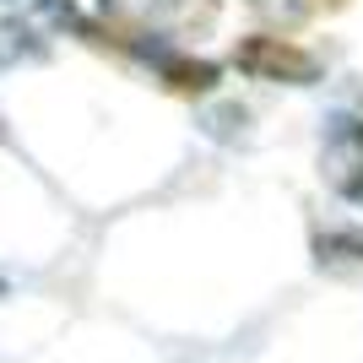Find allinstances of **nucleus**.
I'll return each instance as SVG.
<instances>
[{
    "instance_id": "f257e3e1",
    "label": "nucleus",
    "mask_w": 363,
    "mask_h": 363,
    "mask_svg": "<svg viewBox=\"0 0 363 363\" xmlns=\"http://www.w3.org/2000/svg\"><path fill=\"white\" fill-rule=\"evenodd\" d=\"M104 11L108 49L120 55H141L157 60L168 49H184L190 38L201 44V33L217 28V0H98Z\"/></svg>"
},
{
    "instance_id": "f03ea898",
    "label": "nucleus",
    "mask_w": 363,
    "mask_h": 363,
    "mask_svg": "<svg viewBox=\"0 0 363 363\" xmlns=\"http://www.w3.org/2000/svg\"><path fill=\"white\" fill-rule=\"evenodd\" d=\"M233 65L255 82H293V87H309L320 76V60L293 38H272V33H255L233 49Z\"/></svg>"
},
{
    "instance_id": "7ed1b4c3",
    "label": "nucleus",
    "mask_w": 363,
    "mask_h": 363,
    "mask_svg": "<svg viewBox=\"0 0 363 363\" xmlns=\"http://www.w3.org/2000/svg\"><path fill=\"white\" fill-rule=\"evenodd\" d=\"M320 168H325L336 196L363 206V120L336 114L331 130H325V147H320Z\"/></svg>"
}]
</instances>
